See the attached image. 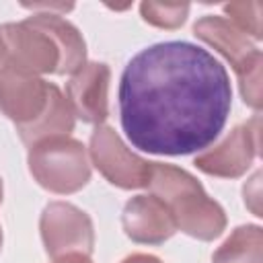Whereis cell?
I'll return each instance as SVG.
<instances>
[{
  "instance_id": "obj_1",
  "label": "cell",
  "mask_w": 263,
  "mask_h": 263,
  "mask_svg": "<svg viewBox=\"0 0 263 263\" xmlns=\"http://www.w3.org/2000/svg\"><path fill=\"white\" fill-rule=\"evenodd\" d=\"M230 107L226 68L189 41L154 43L121 74V127L132 146L148 154L201 152L224 129Z\"/></svg>"
},
{
  "instance_id": "obj_2",
  "label": "cell",
  "mask_w": 263,
  "mask_h": 263,
  "mask_svg": "<svg viewBox=\"0 0 263 263\" xmlns=\"http://www.w3.org/2000/svg\"><path fill=\"white\" fill-rule=\"evenodd\" d=\"M148 189L166 203L177 230L199 240H214L224 232L226 214L222 205L214 201L187 171L175 164L152 162Z\"/></svg>"
},
{
  "instance_id": "obj_3",
  "label": "cell",
  "mask_w": 263,
  "mask_h": 263,
  "mask_svg": "<svg viewBox=\"0 0 263 263\" xmlns=\"http://www.w3.org/2000/svg\"><path fill=\"white\" fill-rule=\"evenodd\" d=\"M193 35L203 43L212 45L218 53H222L234 68L242 101L253 107L261 109V68H263V53L261 49L242 33L238 31L228 18L205 14L193 25Z\"/></svg>"
},
{
  "instance_id": "obj_4",
  "label": "cell",
  "mask_w": 263,
  "mask_h": 263,
  "mask_svg": "<svg viewBox=\"0 0 263 263\" xmlns=\"http://www.w3.org/2000/svg\"><path fill=\"white\" fill-rule=\"evenodd\" d=\"M29 171L51 193H74L90 181V162L82 142L70 136H53L29 146Z\"/></svg>"
},
{
  "instance_id": "obj_5",
  "label": "cell",
  "mask_w": 263,
  "mask_h": 263,
  "mask_svg": "<svg viewBox=\"0 0 263 263\" xmlns=\"http://www.w3.org/2000/svg\"><path fill=\"white\" fill-rule=\"evenodd\" d=\"M0 41L4 53L2 68L33 76L60 72L62 58L55 41L31 18L0 25Z\"/></svg>"
},
{
  "instance_id": "obj_6",
  "label": "cell",
  "mask_w": 263,
  "mask_h": 263,
  "mask_svg": "<svg viewBox=\"0 0 263 263\" xmlns=\"http://www.w3.org/2000/svg\"><path fill=\"white\" fill-rule=\"evenodd\" d=\"M90 160L99 173L115 187L121 189H140L148 187L152 175V162L134 154L109 125H97L90 134L88 144Z\"/></svg>"
},
{
  "instance_id": "obj_7",
  "label": "cell",
  "mask_w": 263,
  "mask_h": 263,
  "mask_svg": "<svg viewBox=\"0 0 263 263\" xmlns=\"http://www.w3.org/2000/svg\"><path fill=\"white\" fill-rule=\"evenodd\" d=\"M41 238L51 259L70 253L90 255L95 247V228L86 212L68 201H51L43 208L39 220Z\"/></svg>"
},
{
  "instance_id": "obj_8",
  "label": "cell",
  "mask_w": 263,
  "mask_h": 263,
  "mask_svg": "<svg viewBox=\"0 0 263 263\" xmlns=\"http://www.w3.org/2000/svg\"><path fill=\"white\" fill-rule=\"evenodd\" d=\"M259 132L261 121L257 115L238 123L218 146L197 154L195 166L205 175L222 179H236L245 175L259 152Z\"/></svg>"
},
{
  "instance_id": "obj_9",
  "label": "cell",
  "mask_w": 263,
  "mask_h": 263,
  "mask_svg": "<svg viewBox=\"0 0 263 263\" xmlns=\"http://www.w3.org/2000/svg\"><path fill=\"white\" fill-rule=\"evenodd\" d=\"M51 82L41 76L16 72L10 68L0 70V111L16 123V127L33 123L47 107Z\"/></svg>"
},
{
  "instance_id": "obj_10",
  "label": "cell",
  "mask_w": 263,
  "mask_h": 263,
  "mask_svg": "<svg viewBox=\"0 0 263 263\" xmlns=\"http://www.w3.org/2000/svg\"><path fill=\"white\" fill-rule=\"evenodd\" d=\"M111 70L103 62H86L66 84V99L76 117L84 123L101 125L109 117Z\"/></svg>"
},
{
  "instance_id": "obj_11",
  "label": "cell",
  "mask_w": 263,
  "mask_h": 263,
  "mask_svg": "<svg viewBox=\"0 0 263 263\" xmlns=\"http://www.w3.org/2000/svg\"><path fill=\"white\" fill-rule=\"evenodd\" d=\"M125 234L140 245H162L177 232L171 210L156 195L132 197L121 214Z\"/></svg>"
},
{
  "instance_id": "obj_12",
  "label": "cell",
  "mask_w": 263,
  "mask_h": 263,
  "mask_svg": "<svg viewBox=\"0 0 263 263\" xmlns=\"http://www.w3.org/2000/svg\"><path fill=\"white\" fill-rule=\"evenodd\" d=\"M29 18L55 41L62 58L58 74H74L86 64V43L82 39V33L70 21L55 12H33Z\"/></svg>"
},
{
  "instance_id": "obj_13",
  "label": "cell",
  "mask_w": 263,
  "mask_h": 263,
  "mask_svg": "<svg viewBox=\"0 0 263 263\" xmlns=\"http://www.w3.org/2000/svg\"><path fill=\"white\" fill-rule=\"evenodd\" d=\"M74 121L76 115L68 103V99L62 95V90L53 84L51 86V95H49V103L45 107V111L29 125L16 127L21 140L27 146H33L39 140L45 138H53V136H68L74 129Z\"/></svg>"
},
{
  "instance_id": "obj_14",
  "label": "cell",
  "mask_w": 263,
  "mask_h": 263,
  "mask_svg": "<svg viewBox=\"0 0 263 263\" xmlns=\"http://www.w3.org/2000/svg\"><path fill=\"white\" fill-rule=\"evenodd\" d=\"M214 263H263V230L255 224L238 226L216 249Z\"/></svg>"
},
{
  "instance_id": "obj_15",
  "label": "cell",
  "mask_w": 263,
  "mask_h": 263,
  "mask_svg": "<svg viewBox=\"0 0 263 263\" xmlns=\"http://www.w3.org/2000/svg\"><path fill=\"white\" fill-rule=\"evenodd\" d=\"M142 18L160 29H177L185 23L189 14L187 2H142L140 4Z\"/></svg>"
},
{
  "instance_id": "obj_16",
  "label": "cell",
  "mask_w": 263,
  "mask_h": 263,
  "mask_svg": "<svg viewBox=\"0 0 263 263\" xmlns=\"http://www.w3.org/2000/svg\"><path fill=\"white\" fill-rule=\"evenodd\" d=\"M261 10H263L261 2H230V4H224V12L228 14V21L238 31H242L249 39L253 37L255 41H259L263 37V33H261Z\"/></svg>"
},
{
  "instance_id": "obj_17",
  "label": "cell",
  "mask_w": 263,
  "mask_h": 263,
  "mask_svg": "<svg viewBox=\"0 0 263 263\" xmlns=\"http://www.w3.org/2000/svg\"><path fill=\"white\" fill-rule=\"evenodd\" d=\"M259 179H261V173H255L253 175V179H251V183H247L245 185V203L253 210V214L255 216H263L261 214V208H259Z\"/></svg>"
},
{
  "instance_id": "obj_18",
  "label": "cell",
  "mask_w": 263,
  "mask_h": 263,
  "mask_svg": "<svg viewBox=\"0 0 263 263\" xmlns=\"http://www.w3.org/2000/svg\"><path fill=\"white\" fill-rule=\"evenodd\" d=\"M53 263H92V261H90V255H82V253H70V255L60 257V259H53Z\"/></svg>"
},
{
  "instance_id": "obj_19",
  "label": "cell",
  "mask_w": 263,
  "mask_h": 263,
  "mask_svg": "<svg viewBox=\"0 0 263 263\" xmlns=\"http://www.w3.org/2000/svg\"><path fill=\"white\" fill-rule=\"evenodd\" d=\"M2 60H4V53H2V41H0V68H2Z\"/></svg>"
},
{
  "instance_id": "obj_20",
  "label": "cell",
  "mask_w": 263,
  "mask_h": 263,
  "mask_svg": "<svg viewBox=\"0 0 263 263\" xmlns=\"http://www.w3.org/2000/svg\"><path fill=\"white\" fill-rule=\"evenodd\" d=\"M0 203H2V179H0Z\"/></svg>"
},
{
  "instance_id": "obj_21",
  "label": "cell",
  "mask_w": 263,
  "mask_h": 263,
  "mask_svg": "<svg viewBox=\"0 0 263 263\" xmlns=\"http://www.w3.org/2000/svg\"><path fill=\"white\" fill-rule=\"evenodd\" d=\"M0 249H2V228H0Z\"/></svg>"
}]
</instances>
